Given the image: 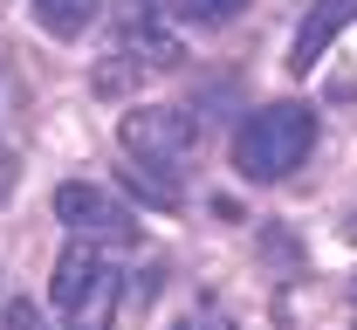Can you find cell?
<instances>
[{
    "label": "cell",
    "mask_w": 357,
    "mask_h": 330,
    "mask_svg": "<svg viewBox=\"0 0 357 330\" xmlns=\"http://www.w3.org/2000/svg\"><path fill=\"white\" fill-rule=\"evenodd\" d=\"M310 144H316L310 103H261V110L234 131V165H241V179L275 186V179H289V172L310 158Z\"/></svg>",
    "instance_id": "obj_1"
},
{
    "label": "cell",
    "mask_w": 357,
    "mask_h": 330,
    "mask_svg": "<svg viewBox=\"0 0 357 330\" xmlns=\"http://www.w3.org/2000/svg\"><path fill=\"white\" fill-rule=\"evenodd\" d=\"M117 138L131 158H151V165H172L192 151L199 138V124H192V110H172V103H131L124 117H117Z\"/></svg>",
    "instance_id": "obj_2"
},
{
    "label": "cell",
    "mask_w": 357,
    "mask_h": 330,
    "mask_svg": "<svg viewBox=\"0 0 357 330\" xmlns=\"http://www.w3.org/2000/svg\"><path fill=\"white\" fill-rule=\"evenodd\" d=\"M55 220H69L83 241H96V234H131V213H124L103 186H83V179L55 186Z\"/></svg>",
    "instance_id": "obj_3"
},
{
    "label": "cell",
    "mask_w": 357,
    "mask_h": 330,
    "mask_svg": "<svg viewBox=\"0 0 357 330\" xmlns=\"http://www.w3.org/2000/svg\"><path fill=\"white\" fill-rule=\"evenodd\" d=\"M357 14V0H323L310 21H303V35H296V55H289V69H316V55L337 42V28Z\"/></svg>",
    "instance_id": "obj_4"
},
{
    "label": "cell",
    "mask_w": 357,
    "mask_h": 330,
    "mask_svg": "<svg viewBox=\"0 0 357 330\" xmlns=\"http://www.w3.org/2000/svg\"><path fill=\"white\" fill-rule=\"evenodd\" d=\"M117 55H131L137 69H172V62H178V42L158 28V21H124V35H117Z\"/></svg>",
    "instance_id": "obj_5"
},
{
    "label": "cell",
    "mask_w": 357,
    "mask_h": 330,
    "mask_svg": "<svg viewBox=\"0 0 357 330\" xmlns=\"http://www.w3.org/2000/svg\"><path fill=\"white\" fill-rule=\"evenodd\" d=\"M96 276H103V262H96V248H89L83 234H76L69 248H62V262H55V303L69 310V303H76V296H83V289L96 283Z\"/></svg>",
    "instance_id": "obj_6"
},
{
    "label": "cell",
    "mask_w": 357,
    "mask_h": 330,
    "mask_svg": "<svg viewBox=\"0 0 357 330\" xmlns=\"http://www.w3.org/2000/svg\"><path fill=\"white\" fill-rule=\"evenodd\" d=\"M110 317H117V276L103 269V276L69 303V330H110Z\"/></svg>",
    "instance_id": "obj_7"
},
{
    "label": "cell",
    "mask_w": 357,
    "mask_h": 330,
    "mask_svg": "<svg viewBox=\"0 0 357 330\" xmlns=\"http://www.w3.org/2000/svg\"><path fill=\"white\" fill-rule=\"evenodd\" d=\"M35 14H42L48 35H62V42H69V35H83V21L96 14V0H35Z\"/></svg>",
    "instance_id": "obj_8"
},
{
    "label": "cell",
    "mask_w": 357,
    "mask_h": 330,
    "mask_svg": "<svg viewBox=\"0 0 357 330\" xmlns=\"http://www.w3.org/2000/svg\"><path fill=\"white\" fill-rule=\"evenodd\" d=\"M124 186H131L137 200H151V207H178V186H172V179H158V165H151V158L124 165Z\"/></svg>",
    "instance_id": "obj_9"
},
{
    "label": "cell",
    "mask_w": 357,
    "mask_h": 330,
    "mask_svg": "<svg viewBox=\"0 0 357 330\" xmlns=\"http://www.w3.org/2000/svg\"><path fill=\"white\" fill-rule=\"evenodd\" d=\"M0 330H48L35 303H0Z\"/></svg>",
    "instance_id": "obj_10"
},
{
    "label": "cell",
    "mask_w": 357,
    "mask_h": 330,
    "mask_svg": "<svg viewBox=\"0 0 357 330\" xmlns=\"http://www.w3.org/2000/svg\"><path fill=\"white\" fill-rule=\"evenodd\" d=\"M178 7H185V0H124V21H165Z\"/></svg>",
    "instance_id": "obj_11"
},
{
    "label": "cell",
    "mask_w": 357,
    "mask_h": 330,
    "mask_svg": "<svg viewBox=\"0 0 357 330\" xmlns=\"http://www.w3.org/2000/svg\"><path fill=\"white\" fill-rule=\"evenodd\" d=\"M248 0H185V14L192 21H227V14H241Z\"/></svg>",
    "instance_id": "obj_12"
},
{
    "label": "cell",
    "mask_w": 357,
    "mask_h": 330,
    "mask_svg": "<svg viewBox=\"0 0 357 330\" xmlns=\"http://www.w3.org/2000/svg\"><path fill=\"white\" fill-rule=\"evenodd\" d=\"M14 179H21V158L0 144V207H7V193H14Z\"/></svg>",
    "instance_id": "obj_13"
},
{
    "label": "cell",
    "mask_w": 357,
    "mask_h": 330,
    "mask_svg": "<svg viewBox=\"0 0 357 330\" xmlns=\"http://www.w3.org/2000/svg\"><path fill=\"white\" fill-rule=\"evenodd\" d=\"M178 330H227V324H220V317H185Z\"/></svg>",
    "instance_id": "obj_14"
},
{
    "label": "cell",
    "mask_w": 357,
    "mask_h": 330,
    "mask_svg": "<svg viewBox=\"0 0 357 330\" xmlns=\"http://www.w3.org/2000/svg\"><path fill=\"white\" fill-rule=\"evenodd\" d=\"M344 234H351V241H357V213H351V220H344Z\"/></svg>",
    "instance_id": "obj_15"
},
{
    "label": "cell",
    "mask_w": 357,
    "mask_h": 330,
    "mask_svg": "<svg viewBox=\"0 0 357 330\" xmlns=\"http://www.w3.org/2000/svg\"><path fill=\"white\" fill-rule=\"evenodd\" d=\"M316 7H323V0H316Z\"/></svg>",
    "instance_id": "obj_16"
}]
</instances>
